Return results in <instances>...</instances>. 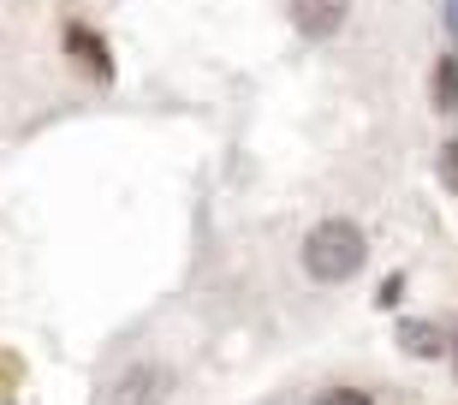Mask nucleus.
Here are the masks:
<instances>
[{"label": "nucleus", "mask_w": 458, "mask_h": 405, "mask_svg": "<svg viewBox=\"0 0 458 405\" xmlns=\"http://www.w3.org/2000/svg\"><path fill=\"white\" fill-rule=\"evenodd\" d=\"M363 256H369V238H363V227L345 220V215L310 227V238H304V274H310V280H322V287L352 280V274L363 269Z\"/></svg>", "instance_id": "f257e3e1"}, {"label": "nucleus", "mask_w": 458, "mask_h": 405, "mask_svg": "<svg viewBox=\"0 0 458 405\" xmlns=\"http://www.w3.org/2000/svg\"><path fill=\"white\" fill-rule=\"evenodd\" d=\"M292 24H298V36H310V42H327V36L345 30V18H352V0H286Z\"/></svg>", "instance_id": "f03ea898"}, {"label": "nucleus", "mask_w": 458, "mask_h": 405, "mask_svg": "<svg viewBox=\"0 0 458 405\" xmlns=\"http://www.w3.org/2000/svg\"><path fill=\"white\" fill-rule=\"evenodd\" d=\"M161 400H167V370L161 364H131L107 388V405H161Z\"/></svg>", "instance_id": "7ed1b4c3"}, {"label": "nucleus", "mask_w": 458, "mask_h": 405, "mask_svg": "<svg viewBox=\"0 0 458 405\" xmlns=\"http://www.w3.org/2000/svg\"><path fill=\"white\" fill-rule=\"evenodd\" d=\"M66 48L78 54V66H84L89 78H102V84L114 78V54H107V42L89 30V24H66Z\"/></svg>", "instance_id": "20e7f679"}, {"label": "nucleus", "mask_w": 458, "mask_h": 405, "mask_svg": "<svg viewBox=\"0 0 458 405\" xmlns=\"http://www.w3.org/2000/svg\"><path fill=\"white\" fill-rule=\"evenodd\" d=\"M428 101H435V114H458V54H441V60H435Z\"/></svg>", "instance_id": "39448f33"}, {"label": "nucleus", "mask_w": 458, "mask_h": 405, "mask_svg": "<svg viewBox=\"0 0 458 405\" xmlns=\"http://www.w3.org/2000/svg\"><path fill=\"white\" fill-rule=\"evenodd\" d=\"M399 346H405L411 358H435L441 352V334H435L428 322H405V328H399Z\"/></svg>", "instance_id": "423d86ee"}, {"label": "nucleus", "mask_w": 458, "mask_h": 405, "mask_svg": "<svg viewBox=\"0 0 458 405\" xmlns=\"http://www.w3.org/2000/svg\"><path fill=\"white\" fill-rule=\"evenodd\" d=\"M441 185L458 197V137H453V143H441Z\"/></svg>", "instance_id": "0eeeda50"}, {"label": "nucleus", "mask_w": 458, "mask_h": 405, "mask_svg": "<svg viewBox=\"0 0 458 405\" xmlns=\"http://www.w3.org/2000/svg\"><path fill=\"white\" fill-rule=\"evenodd\" d=\"M322 405H375V400L357 388H334V393H322Z\"/></svg>", "instance_id": "6e6552de"}, {"label": "nucleus", "mask_w": 458, "mask_h": 405, "mask_svg": "<svg viewBox=\"0 0 458 405\" xmlns=\"http://www.w3.org/2000/svg\"><path fill=\"white\" fill-rule=\"evenodd\" d=\"M441 18H446V30L458 36V0H446V13H441Z\"/></svg>", "instance_id": "1a4fd4ad"}, {"label": "nucleus", "mask_w": 458, "mask_h": 405, "mask_svg": "<svg viewBox=\"0 0 458 405\" xmlns=\"http://www.w3.org/2000/svg\"><path fill=\"white\" fill-rule=\"evenodd\" d=\"M453 370H458V334H453Z\"/></svg>", "instance_id": "9d476101"}]
</instances>
